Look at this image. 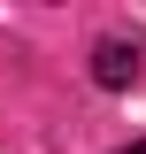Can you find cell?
I'll return each mask as SVG.
<instances>
[{
  "label": "cell",
  "mask_w": 146,
  "mask_h": 154,
  "mask_svg": "<svg viewBox=\"0 0 146 154\" xmlns=\"http://www.w3.org/2000/svg\"><path fill=\"white\" fill-rule=\"evenodd\" d=\"M92 85H108V93L138 85V46H131V38H100V46H92Z\"/></svg>",
  "instance_id": "6da1fadb"
},
{
  "label": "cell",
  "mask_w": 146,
  "mask_h": 154,
  "mask_svg": "<svg viewBox=\"0 0 146 154\" xmlns=\"http://www.w3.org/2000/svg\"><path fill=\"white\" fill-rule=\"evenodd\" d=\"M123 154H146V139H131V146H123Z\"/></svg>",
  "instance_id": "7a4b0ae2"
}]
</instances>
